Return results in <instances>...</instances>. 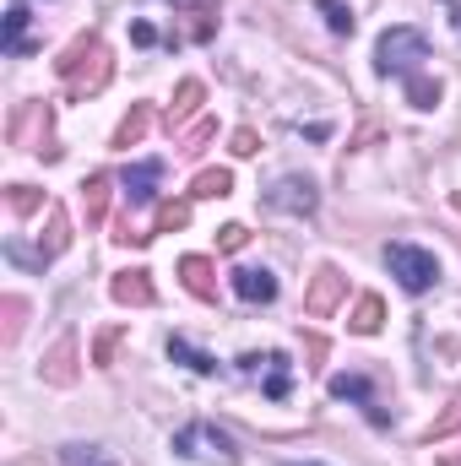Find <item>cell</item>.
Segmentation results:
<instances>
[{"instance_id": "6da1fadb", "label": "cell", "mask_w": 461, "mask_h": 466, "mask_svg": "<svg viewBox=\"0 0 461 466\" xmlns=\"http://www.w3.org/2000/svg\"><path fill=\"white\" fill-rule=\"evenodd\" d=\"M109 49H104V38L98 33H87V38H77L60 60H55V76L66 82V93L71 98H87V93H98L104 82H109Z\"/></svg>"}, {"instance_id": "7a4b0ae2", "label": "cell", "mask_w": 461, "mask_h": 466, "mask_svg": "<svg viewBox=\"0 0 461 466\" xmlns=\"http://www.w3.org/2000/svg\"><path fill=\"white\" fill-rule=\"evenodd\" d=\"M429 60V38L418 27H385L374 38V71L380 76H418V66Z\"/></svg>"}, {"instance_id": "3957f363", "label": "cell", "mask_w": 461, "mask_h": 466, "mask_svg": "<svg viewBox=\"0 0 461 466\" xmlns=\"http://www.w3.org/2000/svg\"><path fill=\"white\" fill-rule=\"evenodd\" d=\"M174 451H179L185 461H201V466H233L239 461V445H233L218 423H185V429L174 434Z\"/></svg>"}, {"instance_id": "277c9868", "label": "cell", "mask_w": 461, "mask_h": 466, "mask_svg": "<svg viewBox=\"0 0 461 466\" xmlns=\"http://www.w3.org/2000/svg\"><path fill=\"white\" fill-rule=\"evenodd\" d=\"M385 266H391V277H396V282H402L407 293H429V288L440 282V260H435L429 249L407 244V238L385 244Z\"/></svg>"}, {"instance_id": "5b68a950", "label": "cell", "mask_w": 461, "mask_h": 466, "mask_svg": "<svg viewBox=\"0 0 461 466\" xmlns=\"http://www.w3.org/2000/svg\"><path fill=\"white\" fill-rule=\"evenodd\" d=\"M239 374L244 380H261V390L271 401H288V390H293V363L282 352H244L239 358Z\"/></svg>"}, {"instance_id": "8992f818", "label": "cell", "mask_w": 461, "mask_h": 466, "mask_svg": "<svg viewBox=\"0 0 461 466\" xmlns=\"http://www.w3.org/2000/svg\"><path fill=\"white\" fill-rule=\"evenodd\" d=\"M266 207H271V212H288V218H315L321 190H315L310 174H282V179L266 190Z\"/></svg>"}, {"instance_id": "52a82bcc", "label": "cell", "mask_w": 461, "mask_h": 466, "mask_svg": "<svg viewBox=\"0 0 461 466\" xmlns=\"http://www.w3.org/2000/svg\"><path fill=\"white\" fill-rule=\"evenodd\" d=\"M343 293H347V277L337 271V266H321V271H315V282H310V293H304V315L326 320V315L343 304Z\"/></svg>"}, {"instance_id": "ba28073f", "label": "cell", "mask_w": 461, "mask_h": 466, "mask_svg": "<svg viewBox=\"0 0 461 466\" xmlns=\"http://www.w3.org/2000/svg\"><path fill=\"white\" fill-rule=\"evenodd\" d=\"M332 396H337V401H358V407H364V418H369L374 429H385V423H391V412L380 407V396H374V385H369L364 374H337V380H332Z\"/></svg>"}, {"instance_id": "9c48e42d", "label": "cell", "mask_w": 461, "mask_h": 466, "mask_svg": "<svg viewBox=\"0 0 461 466\" xmlns=\"http://www.w3.org/2000/svg\"><path fill=\"white\" fill-rule=\"evenodd\" d=\"M119 185H125V201L130 207H152L158 201V185H163V163H152V157L147 163H130Z\"/></svg>"}, {"instance_id": "30bf717a", "label": "cell", "mask_w": 461, "mask_h": 466, "mask_svg": "<svg viewBox=\"0 0 461 466\" xmlns=\"http://www.w3.org/2000/svg\"><path fill=\"white\" fill-rule=\"evenodd\" d=\"M109 293H115V304H136V309H147V304L158 299V288H152V271H147V266L119 271L115 282H109Z\"/></svg>"}, {"instance_id": "8fae6325", "label": "cell", "mask_w": 461, "mask_h": 466, "mask_svg": "<svg viewBox=\"0 0 461 466\" xmlns=\"http://www.w3.org/2000/svg\"><path fill=\"white\" fill-rule=\"evenodd\" d=\"M233 293H239L244 304H271V299H277V277H271L266 266H239V271H233Z\"/></svg>"}, {"instance_id": "7c38bea8", "label": "cell", "mask_w": 461, "mask_h": 466, "mask_svg": "<svg viewBox=\"0 0 461 466\" xmlns=\"http://www.w3.org/2000/svg\"><path fill=\"white\" fill-rule=\"evenodd\" d=\"M179 277H185V288H190L196 299H207V304L218 299V266H212L207 255H185V260H179Z\"/></svg>"}, {"instance_id": "4fadbf2b", "label": "cell", "mask_w": 461, "mask_h": 466, "mask_svg": "<svg viewBox=\"0 0 461 466\" xmlns=\"http://www.w3.org/2000/svg\"><path fill=\"white\" fill-rule=\"evenodd\" d=\"M44 380H49V385H71V380H77V342H71V337H60V342L49 348Z\"/></svg>"}, {"instance_id": "5bb4252c", "label": "cell", "mask_w": 461, "mask_h": 466, "mask_svg": "<svg viewBox=\"0 0 461 466\" xmlns=\"http://www.w3.org/2000/svg\"><path fill=\"white\" fill-rule=\"evenodd\" d=\"M147 130H152V104H130V115L119 119V130H115V147H141L147 141Z\"/></svg>"}, {"instance_id": "9a60e30c", "label": "cell", "mask_w": 461, "mask_h": 466, "mask_svg": "<svg viewBox=\"0 0 461 466\" xmlns=\"http://www.w3.org/2000/svg\"><path fill=\"white\" fill-rule=\"evenodd\" d=\"M109 190H115V179H109V174H87V185H82L87 223H104V218H109Z\"/></svg>"}, {"instance_id": "2e32d148", "label": "cell", "mask_w": 461, "mask_h": 466, "mask_svg": "<svg viewBox=\"0 0 461 466\" xmlns=\"http://www.w3.org/2000/svg\"><path fill=\"white\" fill-rule=\"evenodd\" d=\"M169 358H174V363H185V369H190V374H201V380H212V374H218V358H212V352H201V348H190L185 337H169Z\"/></svg>"}, {"instance_id": "e0dca14e", "label": "cell", "mask_w": 461, "mask_h": 466, "mask_svg": "<svg viewBox=\"0 0 461 466\" xmlns=\"http://www.w3.org/2000/svg\"><path fill=\"white\" fill-rule=\"evenodd\" d=\"M347 326H353L358 337H374V331L385 326V304H380L374 293H364V299L353 304V315H347Z\"/></svg>"}, {"instance_id": "ac0fdd59", "label": "cell", "mask_w": 461, "mask_h": 466, "mask_svg": "<svg viewBox=\"0 0 461 466\" xmlns=\"http://www.w3.org/2000/svg\"><path fill=\"white\" fill-rule=\"evenodd\" d=\"M201 98H207V87L201 82H179V93H174V104H169V130H179L185 119L201 109Z\"/></svg>"}, {"instance_id": "d6986e66", "label": "cell", "mask_w": 461, "mask_h": 466, "mask_svg": "<svg viewBox=\"0 0 461 466\" xmlns=\"http://www.w3.org/2000/svg\"><path fill=\"white\" fill-rule=\"evenodd\" d=\"M33 44H27V5L22 0H11V11H5V55H27Z\"/></svg>"}, {"instance_id": "ffe728a7", "label": "cell", "mask_w": 461, "mask_h": 466, "mask_svg": "<svg viewBox=\"0 0 461 466\" xmlns=\"http://www.w3.org/2000/svg\"><path fill=\"white\" fill-rule=\"evenodd\" d=\"M229 190H233L229 168H201V174H196V185H190V196H201V201H223Z\"/></svg>"}, {"instance_id": "44dd1931", "label": "cell", "mask_w": 461, "mask_h": 466, "mask_svg": "<svg viewBox=\"0 0 461 466\" xmlns=\"http://www.w3.org/2000/svg\"><path fill=\"white\" fill-rule=\"evenodd\" d=\"M440 93H446V87H440V82H429L424 71H418V76H407V104H413V109H435V104H440Z\"/></svg>"}, {"instance_id": "7402d4cb", "label": "cell", "mask_w": 461, "mask_h": 466, "mask_svg": "<svg viewBox=\"0 0 461 466\" xmlns=\"http://www.w3.org/2000/svg\"><path fill=\"white\" fill-rule=\"evenodd\" d=\"M66 466H125L104 445H66Z\"/></svg>"}, {"instance_id": "603a6c76", "label": "cell", "mask_w": 461, "mask_h": 466, "mask_svg": "<svg viewBox=\"0 0 461 466\" xmlns=\"http://www.w3.org/2000/svg\"><path fill=\"white\" fill-rule=\"evenodd\" d=\"M315 11H321V16H326V27H332V33H353V5H347V0H315Z\"/></svg>"}, {"instance_id": "cb8c5ba5", "label": "cell", "mask_w": 461, "mask_h": 466, "mask_svg": "<svg viewBox=\"0 0 461 466\" xmlns=\"http://www.w3.org/2000/svg\"><path fill=\"white\" fill-rule=\"evenodd\" d=\"M212 33H218V0H201V5L190 11V38H201V44H207Z\"/></svg>"}, {"instance_id": "d4e9b609", "label": "cell", "mask_w": 461, "mask_h": 466, "mask_svg": "<svg viewBox=\"0 0 461 466\" xmlns=\"http://www.w3.org/2000/svg\"><path fill=\"white\" fill-rule=\"evenodd\" d=\"M5 201H11V212H16V218H33V212L44 207V196H38L33 185H11V190H5Z\"/></svg>"}, {"instance_id": "484cf974", "label": "cell", "mask_w": 461, "mask_h": 466, "mask_svg": "<svg viewBox=\"0 0 461 466\" xmlns=\"http://www.w3.org/2000/svg\"><path fill=\"white\" fill-rule=\"evenodd\" d=\"M119 337H125V326H109V331H98V337H93V363H98V369H109V363H115Z\"/></svg>"}, {"instance_id": "4316f807", "label": "cell", "mask_w": 461, "mask_h": 466, "mask_svg": "<svg viewBox=\"0 0 461 466\" xmlns=\"http://www.w3.org/2000/svg\"><path fill=\"white\" fill-rule=\"evenodd\" d=\"M456 429H461V396H451V407H446V412L435 418V429H429V445H435V440H451Z\"/></svg>"}, {"instance_id": "83f0119b", "label": "cell", "mask_w": 461, "mask_h": 466, "mask_svg": "<svg viewBox=\"0 0 461 466\" xmlns=\"http://www.w3.org/2000/svg\"><path fill=\"white\" fill-rule=\"evenodd\" d=\"M185 223H190V207H185V201H174V207H163V212H158V223H152V238H158V233L185 228Z\"/></svg>"}, {"instance_id": "f1b7e54d", "label": "cell", "mask_w": 461, "mask_h": 466, "mask_svg": "<svg viewBox=\"0 0 461 466\" xmlns=\"http://www.w3.org/2000/svg\"><path fill=\"white\" fill-rule=\"evenodd\" d=\"M212 136H218V125H212V119H201V125H196V130H190V136L179 141V152H201V147H207Z\"/></svg>"}, {"instance_id": "f546056e", "label": "cell", "mask_w": 461, "mask_h": 466, "mask_svg": "<svg viewBox=\"0 0 461 466\" xmlns=\"http://www.w3.org/2000/svg\"><path fill=\"white\" fill-rule=\"evenodd\" d=\"M218 244H223V249H244V244H250V228H244V223H229V228L218 233Z\"/></svg>"}, {"instance_id": "4dcf8cb0", "label": "cell", "mask_w": 461, "mask_h": 466, "mask_svg": "<svg viewBox=\"0 0 461 466\" xmlns=\"http://www.w3.org/2000/svg\"><path fill=\"white\" fill-rule=\"evenodd\" d=\"M233 152H239V157H255V152H261V136H255V130H233Z\"/></svg>"}, {"instance_id": "1f68e13d", "label": "cell", "mask_w": 461, "mask_h": 466, "mask_svg": "<svg viewBox=\"0 0 461 466\" xmlns=\"http://www.w3.org/2000/svg\"><path fill=\"white\" fill-rule=\"evenodd\" d=\"M22 299H5V342H16V331H22Z\"/></svg>"}, {"instance_id": "d6a6232c", "label": "cell", "mask_w": 461, "mask_h": 466, "mask_svg": "<svg viewBox=\"0 0 461 466\" xmlns=\"http://www.w3.org/2000/svg\"><path fill=\"white\" fill-rule=\"evenodd\" d=\"M130 38H136L141 49H147V44H158V33H152V22H136V27H130Z\"/></svg>"}, {"instance_id": "836d02e7", "label": "cell", "mask_w": 461, "mask_h": 466, "mask_svg": "<svg viewBox=\"0 0 461 466\" xmlns=\"http://www.w3.org/2000/svg\"><path fill=\"white\" fill-rule=\"evenodd\" d=\"M293 466H321V461H293Z\"/></svg>"}, {"instance_id": "e575fe53", "label": "cell", "mask_w": 461, "mask_h": 466, "mask_svg": "<svg viewBox=\"0 0 461 466\" xmlns=\"http://www.w3.org/2000/svg\"><path fill=\"white\" fill-rule=\"evenodd\" d=\"M456 212H461V196H456Z\"/></svg>"}]
</instances>
